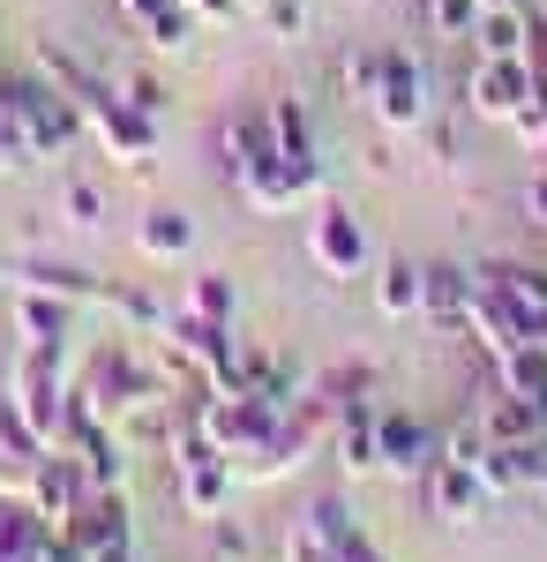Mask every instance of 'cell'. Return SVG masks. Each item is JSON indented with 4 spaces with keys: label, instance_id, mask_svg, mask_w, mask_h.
Segmentation results:
<instances>
[{
    "label": "cell",
    "instance_id": "1",
    "mask_svg": "<svg viewBox=\"0 0 547 562\" xmlns=\"http://www.w3.org/2000/svg\"><path fill=\"white\" fill-rule=\"evenodd\" d=\"M0 105L15 113V128L31 143V158H60L83 143V113L68 90H53L45 76H0Z\"/></svg>",
    "mask_w": 547,
    "mask_h": 562
},
{
    "label": "cell",
    "instance_id": "2",
    "mask_svg": "<svg viewBox=\"0 0 547 562\" xmlns=\"http://www.w3.org/2000/svg\"><path fill=\"white\" fill-rule=\"evenodd\" d=\"M278 413H286V405L248 397V390H203V397H196V435L241 465V458H255V450L278 435Z\"/></svg>",
    "mask_w": 547,
    "mask_h": 562
},
{
    "label": "cell",
    "instance_id": "3",
    "mask_svg": "<svg viewBox=\"0 0 547 562\" xmlns=\"http://www.w3.org/2000/svg\"><path fill=\"white\" fill-rule=\"evenodd\" d=\"M233 458L225 450H211L203 435H196V420L180 428V442H172V495H180V510L188 518H225V503H233Z\"/></svg>",
    "mask_w": 547,
    "mask_h": 562
},
{
    "label": "cell",
    "instance_id": "4",
    "mask_svg": "<svg viewBox=\"0 0 547 562\" xmlns=\"http://www.w3.org/2000/svg\"><path fill=\"white\" fill-rule=\"evenodd\" d=\"M8 397L23 405V420L45 435V450L60 442V428H68V375H60V352H38L23 346V360H15V375H8Z\"/></svg>",
    "mask_w": 547,
    "mask_h": 562
},
{
    "label": "cell",
    "instance_id": "5",
    "mask_svg": "<svg viewBox=\"0 0 547 562\" xmlns=\"http://www.w3.org/2000/svg\"><path fill=\"white\" fill-rule=\"evenodd\" d=\"M368 105H376V121L390 135H421V128H435V76L413 53H382V83Z\"/></svg>",
    "mask_w": 547,
    "mask_h": 562
},
{
    "label": "cell",
    "instance_id": "6",
    "mask_svg": "<svg viewBox=\"0 0 547 562\" xmlns=\"http://www.w3.org/2000/svg\"><path fill=\"white\" fill-rule=\"evenodd\" d=\"M308 256H315V270H331V278H360L376 262V240H368V225L345 211V203H323L315 225H308Z\"/></svg>",
    "mask_w": 547,
    "mask_h": 562
},
{
    "label": "cell",
    "instance_id": "7",
    "mask_svg": "<svg viewBox=\"0 0 547 562\" xmlns=\"http://www.w3.org/2000/svg\"><path fill=\"white\" fill-rule=\"evenodd\" d=\"M533 105V68L525 60H472V76H465V113L472 121H517Z\"/></svg>",
    "mask_w": 547,
    "mask_h": 562
},
{
    "label": "cell",
    "instance_id": "8",
    "mask_svg": "<svg viewBox=\"0 0 547 562\" xmlns=\"http://www.w3.org/2000/svg\"><path fill=\"white\" fill-rule=\"evenodd\" d=\"M83 495H90V473H83V458H76V450H45L38 473H31V487H23V503H31L53 532L83 510Z\"/></svg>",
    "mask_w": 547,
    "mask_h": 562
},
{
    "label": "cell",
    "instance_id": "9",
    "mask_svg": "<svg viewBox=\"0 0 547 562\" xmlns=\"http://www.w3.org/2000/svg\"><path fill=\"white\" fill-rule=\"evenodd\" d=\"M413 495H421L427 518H443V525H472L480 510H488V487H480V473H472V465H458V458H435V465L413 480Z\"/></svg>",
    "mask_w": 547,
    "mask_h": 562
},
{
    "label": "cell",
    "instance_id": "10",
    "mask_svg": "<svg viewBox=\"0 0 547 562\" xmlns=\"http://www.w3.org/2000/svg\"><path fill=\"white\" fill-rule=\"evenodd\" d=\"M331 458L345 465V480H376V473H382V405H368V397L337 405Z\"/></svg>",
    "mask_w": 547,
    "mask_h": 562
},
{
    "label": "cell",
    "instance_id": "11",
    "mask_svg": "<svg viewBox=\"0 0 547 562\" xmlns=\"http://www.w3.org/2000/svg\"><path fill=\"white\" fill-rule=\"evenodd\" d=\"M105 540H135V518H127V487H90L83 510L60 525V548L83 562L90 548H105Z\"/></svg>",
    "mask_w": 547,
    "mask_h": 562
},
{
    "label": "cell",
    "instance_id": "12",
    "mask_svg": "<svg viewBox=\"0 0 547 562\" xmlns=\"http://www.w3.org/2000/svg\"><path fill=\"white\" fill-rule=\"evenodd\" d=\"M158 338H166V346L180 352L203 383H211L217 368L233 360V323H203L196 307H166V330H158Z\"/></svg>",
    "mask_w": 547,
    "mask_h": 562
},
{
    "label": "cell",
    "instance_id": "13",
    "mask_svg": "<svg viewBox=\"0 0 547 562\" xmlns=\"http://www.w3.org/2000/svg\"><path fill=\"white\" fill-rule=\"evenodd\" d=\"M435 458H443V428L435 420H421V413H382V473L421 480Z\"/></svg>",
    "mask_w": 547,
    "mask_h": 562
},
{
    "label": "cell",
    "instance_id": "14",
    "mask_svg": "<svg viewBox=\"0 0 547 562\" xmlns=\"http://www.w3.org/2000/svg\"><path fill=\"white\" fill-rule=\"evenodd\" d=\"M8 285L15 293H53V301H68V307H105V278H90L76 262H53V256H23L8 270Z\"/></svg>",
    "mask_w": 547,
    "mask_h": 562
},
{
    "label": "cell",
    "instance_id": "15",
    "mask_svg": "<svg viewBox=\"0 0 547 562\" xmlns=\"http://www.w3.org/2000/svg\"><path fill=\"white\" fill-rule=\"evenodd\" d=\"M263 113H270L278 158L293 166V180L308 188V195H323V158H315V121H308V105H300V98H270Z\"/></svg>",
    "mask_w": 547,
    "mask_h": 562
},
{
    "label": "cell",
    "instance_id": "16",
    "mask_svg": "<svg viewBox=\"0 0 547 562\" xmlns=\"http://www.w3.org/2000/svg\"><path fill=\"white\" fill-rule=\"evenodd\" d=\"M45 458V435L23 420V405L0 390V495H23L31 487V473H38Z\"/></svg>",
    "mask_w": 547,
    "mask_h": 562
},
{
    "label": "cell",
    "instance_id": "17",
    "mask_svg": "<svg viewBox=\"0 0 547 562\" xmlns=\"http://www.w3.org/2000/svg\"><path fill=\"white\" fill-rule=\"evenodd\" d=\"M465 330L480 338V352H488V360H503V352L517 346V338H525V323H517V307H510L503 293H495V285L480 278V270H472V293H465Z\"/></svg>",
    "mask_w": 547,
    "mask_h": 562
},
{
    "label": "cell",
    "instance_id": "18",
    "mask_svg": "<svg viewBox=\"0 0 547 562\" xmlns=\"http://www.w3.org/2000/svg\"><path fill=\"white\" fill-rule=\"evenodd\" d=\"M480 435L503 442V450H533V442H547V413L533 397H510V390L495 383V397L480 405Z\"/></svg>",
    "mask_w": 547,
    "mask_h": 562
},
{
    "label": "cell",
    "instance_id": "19",
    "mask_svg": "<svg viewBox=\"0 0 547 562\" xmlns=\"http://www.w3.org/2000/svg\"><path fill=\"white\" fill-rule=\"evenodd\" d=\"M465 293H472V270H458V262H421V315L427 323L458 330L465 323Z\"/></svg>",
    "mask_w": 547,
    "mask_h": 562
},
{
    "label": "cell",
    "instance_id": "20",
    "mask_svg": "<svg viewBox=\"0 0 547 562\" xmlns=\"http://www.w3.org/2000/svg\"><path fill=\"white\" fill-rule=\"evenodd\" d=\"M113 8H121V15H127V23H135L150 45H158V53H180V45L196 38V15H188L180 0H113Z\"/></svg>",
    "mask_w": 547,
    "mask_h": 562
},
{
    "label": "cell",
    "instance_id": "21",
    "mask_svg": "<svg viewBox=\"0 0 547 562\" xmlns=\"http://www.w3.org/2000/svg\"><path fill=\"white\" fill-rule=\"evenodd\" d=\"M217 143H225V173L233 180L248 173V166H263V158H278V135H270V113H263V105H255V113H233Z\"/></svg>",
    "mask_w": 547,
    "mask_h": 562
},
{
    "label": "cell",
    "instance_id": "22",
    "mask_svg": "<svg viewBox=\"0 0 547 562\" xmlns=\"http://www.w3.org/2000/svg\"><path fill=\"white\" fill-rule=\"evenodd\" d=\"M135 248H143L150 262L188 256V248H196V217L172 211V203H150V211H143V225H135Z\"/></svg>",
    "mask_w": 547,
    "mask_h": 562
},
{
    "label": "cell",
    "instance_id": "23",
    "mask_svg": "<svg viewBox=\"0 0 547 562\" xmlns=\"http://www.w3.org/2000/svg\"><path fill=\"white\" fill-rule=\"evenodd\" d=\"M68 315L76 307L53 301V293H15V330H23V346H38V352L68 346Z\"/></svg>",
    "mask_w": 547,
    "mask_h": 562
},
{
    "label": "cell",
    "instance_id": "24",
    "mask_svg": "<svg viewBox=\"0 0 547 562\" xmlns=\"http://www.w3.org/2000/svg\"><path fill=\"white\" fill-rule=\"evenodd\" d=\"M480 278L503 293L510 307H517V323L533 315V307H547V270L540 262H510V256H495V262H480Z\"/></svg>",
    "mask_w": 547,
    "mask_h": 562
},
{
    "label": "cell",
    "instance_id": "25",
    "mask_svg": "<svg viewBox=\"0 0 547 562\" xmlns=\"http://www.w3.org/2000/svg\"><path fill=\"white\" fill-rule=\"evenodd\" d=\"M233 188L248 195L255 211H293L300 195H308V188L293 180V166H286V158H263V166H248V173L233 180Z\"/></svg>",
    "mask_w": 547,
    "mask_h": 562
},
{
    "label": "cell",
    "instance_id": "26",
    "mask_svg": "<svg viewBox=\"0 0 547 562\" xmlns=\"http://www.w3.org/2000/svg\"><path fill=\"white\" fill-rule=\"evenodd\" d=\"M376 307L390 323H405V315H421V262L413 256H390L376 270Z\"/></svg>",
    "mask_w": 547,
    "mask_h": 562
},
{
    "label": "cell",
    "instance_id": "27",
    "mask_svg": "<svg viewBox=\"0 0 547 562\" xmlns=\"http://www.w3.org/2000/svg\"><path fill=\"white\" fill-rule=\"evenodd\" d=\"M495 383H503L510 397H533V405L547 413V352L517 338V346H510L503 360H495Z\"/></svg>",
    "mask_w": 547,
    "mask_h": 562
},
{
    "label": "cell",
    "instance_id": "28",
    "mask_svg": "<svg viewBox=\"0 0 547 562\" xmlns=\"http://www.w3.org/2000/svg\"><path fill=\"white\" fill-rule=\"evenodd\" d=\"M517 53H525V8H503V15L472 23V60H517Z\"/></svg>",
    "mask_w": 547,
    "mask_h": 562
},
{
    "label": "cell",
    "instance_id": "29",
    "mask_svg": "<svg viewBox=\"0 0 547 562\" xmlns=\"http://www.w3.org/2000/svg\"><path fill=\"white\" fill-rule=\"evenodd\" d=\"M180 307H196L203 323H233V307H241V285H233L225 270H203V278L188 285V301H180Z\"/></svg>",
    "mask_w": 547,
    "mask_h": 562
},
{
    "label": "cell",
    "instance_id": "30",
    "mask_svg": "<svg viewBox=\"0 0 547 562\" xmlns=\"http://www.w3.org/2000/svg\"><path fill=\"white\" fill-rule=\"evenodd\" d=\"M421 23H427V38L465 45V38H472V23H480V8H472V0H421Z\"/></svg>",
    "mask_w": 547,
    "mask_h": 562
},
{
    "label": "cell",
    "instance_id": "31",
    "mask_svg": "<svg viewBox=\"0 0 547 562\" xmlns=\"http://www.w3.org/2000/svg\"><path fill=\"white\" fill-rule=\"evenodd\" d=\"M286 562H345V548H337L331 532H315L308 518L286 525Z\"/></svg>",
    "mask_w": 547,
    "mask_h": 562
},
{
    "label": "cell",
    "instance_id": "32",
    "mask_svg": "<svg viewBox=\"0 0 547 562\" xmlns=\"http://www.w3.org/2000/svg\"><path fill=\"white\" fill-rule=\"evenodd\" d=\"M300 518L315 525V532H331L337 548H353V540H360V525H353V510H345V495H315V503H308Z\"/></svg>",
    "mask_w": 547,
    "mask_h": 562
},
{
    "label": "cell",
    "instance_id": "33",
    "mask_svg": "<svg viewBox=\"0 0 547 562\" xmlns=\"http://www.w3.org/2000/svg\"><path fill=\"white\" fill-rule=\"evenodd\" d=\"M525 68H533V98H547V8L525 0V53H517Z\"/></svg>",
    "mask_w": 547,
    "mask_h": 562
},
{
    "label": "cell",
    "instance_id": "34",
    "mask_svg": "<svg viewBox=\"0 0 547 562\" xmlns=\"http://www.w3.org/2000/svg\"><path fill=\"white\" fill-rule=\"evenodd\" d=\"M60 217L68 225H98L105 217V188L98 180H60Z\"/></svg>",
    "mask_w": 547,
    "mask_h": 562
},
{
    "label": "cell",
    "instance_id": "35",
    "mask_svg": "<svg viewBox=\"0 0 547 562\" xmlns=\"http://www.w3.org/2000/svg\"><path fill=\"white\" fill-rule=\"evenodd\" d=\"M211 555L217 562H248L255 555V532L241 518H211Z\"/></svg>",
    "mask_w": 547,
    "mask_h": 562
},
{
    "label": "cell",
    "instance_id": "36",
    "mask_svg": "<svg viewBox=\"0 0 547 562\" xmlns=\"http://www.w3.org/2000/svg\"><path fill=\"white\" fill-rule=\"evenodd\" d=\"M255 23H263L270 38H300V31H308V8H300V0H263Z\"/></svg>",
    "mask_w": 547,
    "mask_h": 562
},
{
    "label": "cell",
    "instance_id": "37",
    "mask_svg": "<svg viewBox=\"0 0 547 562\" xmlns=\"http://www.w3.org/2000/svg\"><path fill=\"white\" fill-rule=\"evenodd\" d=\"M510 128H517V143H525V158H533V166H547V98H533Z\"/></svg>",
    "mask_w": 547,
    "mask_h": 562
},
{
    "label": "cell",
    "instance_id": "38",
    "mask_svg": "<svg viewBox=\"0 0 547 562\" xmlns=\"http://www.w3.org/2000/svg\"><path fill=\"white\" fill-rule=\"evenodd\" d=\"M376 83H382V53H353L345 60V90L353 98H376Z\"/></svg>",
    "mask_w": 547,
    "mask_h": 562
},
{
    "label": "cell",
    "instance_id": "39",
    "mask_svg": "<svg viewBox=\"0 0 547 562\" xmlns=\"http://www.w3.org/2000/svg\"><path fill=\"white\" fill-rule=\"evenodd\" d=\"M121 98H127V105H135V113H150V121L166 113V90L150 83V76H127V83H121Z\"/></svg>",
    "mask_w": 547,
    "mask_h": 562
},
{
    "label": "cell",
    "instance_id": "40",
    "mask_svg": "<svg viewBox=\"0 0 547 562\" xmlns=\"http://www.w3.org/2000/svg\"><path fill=\"white\" fill-rule=\"evenodd\" d=\"M180 8H188L196 23H241V15H248L241 0H180Z\"/></svg>",
    "mask_w": 547,
    "mask_h": 562
},
{
    "label": "cell",
    "instance_id": "41",
    "mask_svg": "<svg viewBox=\"0 0 547 562\" xmlns=\"http://www.w3.org/2000/svg\"><path fill=\"white\" fill-rule=\"evenodd\" d=\"M525 217L547 225V166H533V180H525Z\"/></svg>",
    "mask_w": 547,
    "mask_h": 562
},
{
    "label": "cell",
    "instance_id": "42",
    "mask_svg": "<svg viewBox=\"0 0 547 562\" xmlns=\"http://www.w3.org/2000/svg\"><path fill=\"white\" fill-rule=\"evenodd\" d=\"M83 562H135V540H105V548H90Z\"/></svg>",
    "mask_w": 547,
    "mask_h": 562
},
{
    "label": "cell",
    "instance_id": "43",
    "mask_svg": "<svg viewBox=\"0 0 547 562\" xmlns=\"http://www.w3.org/2000/svg\"><path fill=\"white\" fill-rule=\"evenodd\" d=\"M525 346L547 352V307H533V315H525Z\"/></svg>",
    "mask_w": 547,
    "mask_h": 562
},
{
    "label": "cell",
    "instance_id": "44",
    "mask_svg": "<svg viewBox=\"0 0 547 562\" xmlns=\"http://www.w3.org/2000/svg\"><path fill=\"white\" fill-rule=\"evenodd\" d=\"M345 562H390V555H382L376 540H368V532H360V540H353V548H345Z\"/></svg>",
    "mask_w": 547,
    "mask_h": 562
},
{
    "label": "cell",
    "instance_id": "45",
    "mask_svg": "<svg viewBox=\"0 0 547 562\" xmlns=\"http://www.w3.org/2000/svg\"><path fill=\"white\" fill-rule=\"evenodd\" d=\"M196 562H217V555H196Z\"/></svg>",
    "mask_w": 547,
    "mask_h": 562
},
{
    "label": "cell",
    "instance_id": "46",
    "mask_svg": "<svg viewBox=\"0 0 547 562\" xmlns=\"http://www.w3.org/2000/svg\"><path fill=\"white\" fill-rule=\"evenodd\" d=\"M0 285H8V270H0Z\"/></svg>",
    "mask_w": 547,
    "mask_h": 562
},
{
    "label": "cell",
    "instance_id": "47",
    "mask_svg": "<svg viewBox=\"0 0 547 562\" xmlns=\"http://www.w3.org/2000/svg\"><path fill=\"white\" fill-rule=\"evenodd\" d=\"M0 562H15V555H0Z\"/></svg>",
    "mask_w": 547,
    "mask_h": 562
}]
</instances>
